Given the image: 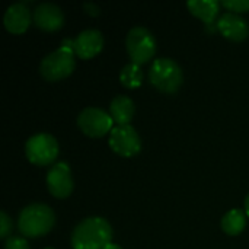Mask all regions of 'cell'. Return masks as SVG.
<instances>
[{
	"instance_id": "cell-22",
	"label": "cell",
	"mask_w": 249,
	"mask_h": 249,
	"mask_svg": "<svg viewBox=\"0 0 249 249\" xmlns=\"http://www.w3.org/2000/svg\"><path fill=\"white\" fill-rule=\"evenodd\" d=\"M245 213H247V216L249 217V194L247 196V198H245Z\"/></svg>"
},
{
	"instance_id": "cell-11",
	"label": "cell",
	"mask_w": 249,
	"mask_h": 249,
	"mask_svg": "<svg viewBox=\"0 0 249 249\" xmlns=\"http://www.w3.org/2000/svg\"><path fill=\"white\" fill-rule=\"evenodd\" d=\"M216 26L225 38L233 42H241L249 36L248 22L241 15L233 12H225L219 16Z\"/></svg>"
},
{
	"instance_id": "cell-16",
	"label": "cell",
	"mask_w": 249,
	"mask_h": 249,
	"mask_svg": "<svg viewBox=\"0 0 249 249\" xmlns=\"http://www.w3.org/2000/svg\"><path fill=\"white\" fill-rule=\"evenodd\" d=\"M222 231L229 236H236L247 228V213L239 209L229 210L222 217Z\"/></svg>"
},
{
	"instance_id": "cell-8",
	"label": "cell",
	"mask_w": 249,
	"mask_h": 249,
	"mask_svg": "<svg viewBox=\"0 0 249 249\" xmlns=\"http://www.w3.org/2000/svg\"><path fill=\"white\" fill-rule=\"evenodd\" d=\"M109 147L123 158L136 156L142 150V140L133 125H115L109 134Z\"/></svg>"
},
{
	"instance_id": "cell-5",
	"label": "cell",
	"mask_w": 249,
	"mask_h": 249,
	"mask_svg": "<svg viewBox=\"0 0 249 249\" xmlns=\"http://www.w3.org/2000/svg\"><path fill=\"white\" fill-rule=\"evenodd\" d=\"M58 142L48 133H38L31 136L25 143L26 159L36 166H48L58 158Z\"/></svg>"
},
{
	"instance_id": "cell-9",
	"label": "cell",
	"mask_w": 249,
	"mask_h": 249,
	"mask_svg": "<svg viewBox=\"0 0 249 249\" xmlns=\"http://www.w3.org/2000/svg\"><path fill=\"white\" fill-rule=\"evenodd\" d=\"M50 194L55 198H67L74 188L70 166L66 162L54 163L45 178Z\"/></svg>"
},
{
	"instance_id": "cell-10",
	"label": "cell",
	"mask_w": 249,
	"mask_h": 249,
	"mask_svg": "<svg viewBox=\"0 0 249 249\" xmlns=\"http://www.w3.org/2000/svg\"><path fill=\"white\" fill-rule=\"evenodd\" d=\"M32 20L36 28L45 32L58 31L64 23L63 10L54 3H41L32 12Z\"/></svg>"
},
{
	"instance_id": "cell-18",
	"label": "cell",
	"mask_w": 249,
	"mask_h": 249,
	"mask_svg": "<svg viewBox=\"0 0 249 249\" xmlns=\"http://www.w3.org/2000/svg\"><path fill=\"white\" fill-rule=\"evenodd\" d=\"M220 4L226 7L229 12H233L238 15L249 10V0H222Z\"/></svg>"
},
{
	"instance_id": "cell-2",
	"label": "cell",
	"mask_w": 249,
	"mask_h": 249,
	"mask_svg": "<svg viewBox=\"0 0 249 249\" xmlns=\"http://www.w3.org/2000/svg\"><path fill=\"white\" fill-rule=\"evenodd\" d=\"M55 223V214L51 207L41 203L26 206L18 219L19 231L26 238H41L47 235Z\"/></svg>"
},
{
	"instance_id": "cell-14",
	"label": "cell",
	"mask_w": 249,
	"mask_h": 249,
	"mask_svg": "<svg viewBox=\"0 0 249 249\" xmlns=\"http://www.w3.org/2000/svg\"><path fill=\"white\" fill-rule=\"evenodd\" d=\"M134 112H136V107L131 98L120 95L111 101L109 115L112 117L117 125H128L134 117Z\"/></svg>"
},
{
	"instance_id": "cell-19",
	"label": "cell",
	"mask_w": 249,
	"mask_h": 249,
	"mask_svg": "<svg viewBox=\"0 0 249 249\" xmlns=\"http://www.w3.org/2000/svg\"><path fill=\"white\" fill-rule=\"evenodd\" d=\"M0 238L4 239L9 236L10 231H12V220L9 219V216L6 214V212H0Z\"/></svg>"
},
{
	"instance_id": "cell-15",
	"label": "cell",
	"mask_w": 249,
	"mask_h": 249,
	"mask_svg": "<svg viewBox=\"0 0 249 249\" xmlns=\"http://www.w3.org/2000/svg\"><path fill=\"white\" fill-rule=\"evenodd\" d=\"M220 6H222L220 1H216V0H190V1H187L188 10L207 25L214 22V19L217 18V15L220 12Z\"/></svg>"
},
{
	"instance_id": "cell-20",
	"label": "cell",
	"mask_w": 249,
	"mask_h": 249,
	"mask_svg": "<svg viewBox=\"0 0 249 249\" xmlns=\"http://www.w3.org/2000/svg\"><path fill=\"white\" fill-rule=\"evenodd\" d=\"M4 249H31L29 248V244L26 242V239L23 238H19V236H13V238H9Z\"/></svg>"
},
{
	"instance_id": "cell-23",
	"label": "cell",
	"mask_w": 249,
	"mask_h": 249,
	"mask_svg": "<svg viewBox=\"0 0 249 249\" xmlns=\"http://www.w3.org/2000/svg\"><path fill=\"white\" fill-rule=\"evenodd\" d=\"M105 249H123V248H121L120 245H117V244H112V242H111V244H108V245H107V248Z\"/></svg>"
},
{
	"instance_id": "cell-17",
	"label": "cell",
	"mask_w": 249,
	"mask_h": 249,
	"mask_svg": "<svg viewBox=\"0 0 249 249\" xmlns=\"http://www.w3.org/2000/svg\"><path fill=\"white\" fill-rule=\"evenodd\" d=\"M120 82L124 88H128V89H136V88L142 86L143 71H142L140 66L133 61L125 64L120 71Z\"/></svg>"
},
{
	"instance_id": "cell-21",
	"label": "cell",
	"mask_w": 249,
	"mask_h": 249,
	"mask_svg": "<svg viewBox=\"0 0 249 249\" xmlns=\"http://www.w3.org/2000/svg\"><path fill=\"white\" fill-rule=\"evenodd\" d=\"M83 9L86 10V13L88 15H90V16H98L99 13H101V9H99V6L98 4H95V3H83Z\"/></svg>"
},
{
	"instance_id": "cell-3",
	"label": "cell",
	"mask_w": 249,
	"mask_h": 249,
	"mask_svg": "<svg viewBox=\"0 0 249 249\" xmlns=\"http://www.w3.org/2000/svg\"><path fill=\"white\" fill-rule=\"evenodd\" d=\"M149 80L158 90L172 95L182 86L184 71L175 60L162 57L152 63V67L149 69Z\"/></svg>"
},
{
	"instance_id": "cell-6",
	"label": "cell",
	"mask_w": 249,
	"mask_h": 249,
	"mask_svg": "<svg viewBox=\"0 0 249 249\" xmlns=\"http://www.w3.org/2000/svg\"><path fill=\"white\" fill-rule=\"evenodd\" d=\"M125 48L133 63L144 64L156 53V39L144 26H134L125 36Z\"/></svg>"
},
{
	"instance_id": "cell-13",
	"label": "cell",
	"mask_w": 249,
	"mask_h": 249,
	"mask_svg": "<svg viewBox=\"0 0 249 249\" xmlns=\"http://www.w3.org/2000/svg\"><path fill=\"white\" fill-rule=\"evenodd\" d=\"M31 22H32V13L23 1L10 4L3 16L4 28L15 35L23 34L29 28Z\"/></svg>"
},
{
	"instance_id": "cell-1",
	"label": "cell",
	"mask_w": 249,
	"mask_h": 249,
	"mask_svg": "<svg viewBox=\"0 0 249 249\" xmlns=\"http://www.w3.org/2000/svg\"><path fill=\"white\" fill-rule=\"evenodd\" d=\"M112 239V228L104 217L82 220L71 233L73 249H105Z\"/></svg>"
},
{
	"instance_id": "cell-12",
	"label": "cell",
	"mask_w": 249,
	"mask_h": 249,
	"mask_svg": "<svg viewBox=\"0 0 249 249\" xmlns=\"http://www.w3.org/2000/svg\"><path fill=\"white\" fill-rule=\"evenodd\" d=\"M104 48V35L98 29H85L73 39L74 54L83 60L93 58Z\"/></svg>"
},
{
	"instance_id": "cell-24",
	"label": "cell",
	"mask_w": 249,
	"mask_h": 249,
	"mask_svg": "<svg viewBox=\"0 0 249 249\" xmlns=\"http://www.w3.org/2000/svg\"><path fill=\"white\" fill-rule=\"evenodd\" d=\"M44 249H55V248H44Z\"/></svg>"
},
{
	"instance_id": "cell-7",
	"label": "cell",
	"mask_w": 249,
	"mask_h": 249,
	"mask_svg": "<svg viewBox=\"0 0 249 249\" xmlns=\"http://www.w3.org/2000/svg\"><path fill=\"white\" fill-rule=\"evenodd\" d=\"M112 117L105 112L101 108L96 107H88L82 109V112L77 117V125L83 134L88 137H104L107 133H109L114 127Z\"/></svg>"
},
{
	"instance_id": "cell-4",
	"label": "cell",
	"mask_w": 249,
	"mask_h": 249,
	"mask_svg": "<svg viewBox=\"0 0 249 249\" xmlns=\"http://www.w3.org/2000/svg\"><path fill=\"white\" fill-rule=\"evenodd\" d=\"M74 51L66 47H58L55 51L45 55L39 64V73L47 82H57L70 76L76 67Z\"/></svg>"
}]
</instances>
